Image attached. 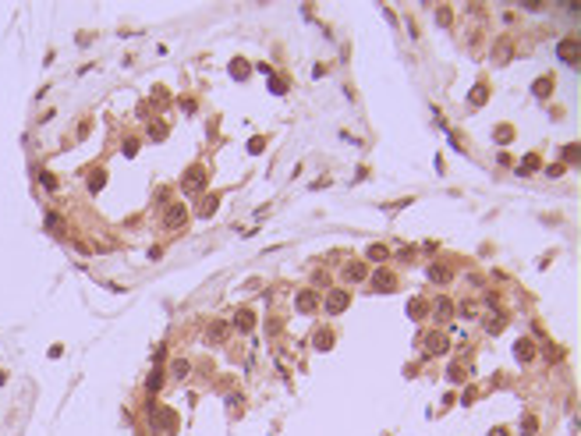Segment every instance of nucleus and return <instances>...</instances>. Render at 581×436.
Returning a JSON list of instances; mask_svg holds the SVG:
<instances>
[{"label": "nucleus", "mask_w": 581, "mask_h": 436, "mask_svg": "<svg viewBox=\"0 0 581 436\" xmlns=\"http://www.w3.org/2000/svg\"><path fill=\"white\" fill-rule=\"evenodd\" d=\"M408 312H411V319H422V315L429 312V305H425V302H418V298H415V302H408Z\"/></svg>", "instance_id": "a211bd4d"}, {"label": "nucleus", "mask_w": 581, "mask_h": 436, "mask_svg": "<svg viewBox=\"0 0 581 436\" xmlns=\"http://www.w3.org/2000/svg\"><path fill=\"white\" fill-rule=\"evenodd\" d=\"M188 372H191V365L185 362V358H181V362H174V380H185Z\"/></svg>", "instance_id": "4be33fe9"}, {"label": "nucleus", "mask_w": 581, "mask_h": 436, "mask_svg": "<svg viewBox=\"0 0 581 436\" xmlns=\"http://www.w3.org/2000/svg\"><path fill=\"white\" fill-rule=\"evenodd\" d=\"M429 355H443L446 348H450V337H443V334H429Z\"/></svg>", "instance_id": "9b49d317"}, {"label": "nucleus", "mask_w": 581, "mask_h": 436, "mask_svg": "<svg viewBox=\"0 0 581 436\" xmlns=\"http://www.w3.org/2000/svg\"><path fill=\"white\" fill-rule=\"evenodd\" d=\"M489 436H507V429H493V433H489Z\"/></svg>", "instance_id": "2f4dec72"}, {"label": "nucleus", "mask_w": 581, "mask_h": 436, "mask_svg": "<svg viewBox=\"0 0 581 436\" xmlns=\"http://www.w3.org/2000/svg\"><path fill=\"white\" fill-rule=\"evenodd\" d=\"M446 380H450V383H461V380H465V369H461V365H450V372H446Z\"/></svg>", "instance_id": "a878e982"}, {"label": "nucleus", "mask_w": 581, "mask_h": 436, "mask_svg": "<svg viewBox=\"0 0 581 436\" xmlns=\"http://www.w3.org/2000/svg\"><path fill=\"white\" fill-rule=\"evenodd\" d=\"M549 93H553V78L546 74V78H539V82H535V96H539V99H546Z\"/></svg>", "instance_id": "dca6fc26"}, {"label": "nucleus", "mask_w": 581, "mask_h": 436, "mask_svg": "<svg viewBox=\"0 0 581 436\" xmlns=\"http://www.w3.org/2000/svg\"><path fill=\"white\" fill-rule=\"evenodd\" d=\"M46 227H50L53 234H64V220H61V217H46Z\"/></svg>", "instance_id": "b1692460"}, {"label": "nucleus", "mask_w": 581, "mask_h": 436, "mask_svg": "<svg viewBox=\"0 0 581 436\" xmlns=\"http://www.w3.org/2000/svg\"><path fill=\"white\" fill-rule=\"evenodd\" d=\"M514 358H517V362H532V358H535V344L525 337V340H517L514 344Z\"/></svg>", "instance_id": "1a4fd4ad"}, {"label": "nucleus", "mask_w": 581, "mask_h": 436, "mask_svg": "<svg viewBox=\"0 0 581 436\" xmlns=\"http://www.w3.org/2000/svg\"><path fill=\"white\" fill-rule=\"evenodd\" d=\"M493 135H496V142H511V139H514V131H511V128H503V124H500Z\"/></svg>", "instance_id": "bb28decb"}, {"label": "nucleus", "mask_w": 581, "mask_h": 436, "mask_svg": "<svg viewBox=\"0 0 581 436\" xmlns=\"http://www.w3.org/2000/svg\"><path fill=\"white\" fill-rule=\"evenodd\" d=\"M503 326H507V315H503V312H493V319H486V330H489V334H500Z\"/></svg>", "instance_id": "4468645a"}, {"label": "nucleus", "mask_w": 581, "mask_h": 436, "mask_svg": "<svg viewBox=\"0 0 581 436\" xmlns=\"http://www.w3.org/2000/svg\"><path fill=\"white\" fill-rule=\"evenodd\" d=\"M294 305H298V312H312V309L319 305V294H316V291H302V294L294 298Z\"/></svg>", "instance_id": "6e6552de"}, {"label": "nucleus", "mask_w": 581, "mask_h": 436, "mask_svg": "<svg viewBox=\"0 0 581 436\" xmlns=\"http://www.w3.org/2000/svg\"><path fill=\"white\" fill-rule=\"evenodd\" d=\"M185 220H188V209H185V202H170V206H167V213H163V223H167V231L185 227Z\"/></svg>", "instance_id": "f257e3e1"}, {"label": "nucleus", "mask_w": 581, "mask_h": 436, "mask_svg": "<svg viewBox=\"0 0 581 436\" xmlns=\"http://www.w3.org/2000/svg\"><path fill=\"white\" fill-rule=\"evenodd\" d=\"M89 188H93V192L103 188V170H93V177H89Z\"/></svg>", "instance_id": "cd10ccee"}, {"label": "nucleus", "mask_w": 581, "mask_h": 436, "mask_svg": "<svg viewBox=\"0 0 581 436\" xmlns=\"http://www.w3.org/2000/svg\"><path fill=\"white\" fill-rule=\"evenodd\" d=\"M234 326L241 330V334L256 330V312H252V309H237V315H234Z\"/></svg>", "instance_id": "423d86ee"}, {"label": "nucleus", "mask_w": 581, "mask_h": 436, "mask_svg": "<svg viewBox=\"0 0 581 436\" xmlns=\"http://www.w3.org/2000/svg\"><path fill=\"white\" fill-rule=\"evenodd\" d=\"M348 302H351L348 291H330V298H326V309L337 315V312H344V309H348Z\"/></svg>", "instance_id": "0eeeda50"}, {"label": "nucleus", "mask_w": 581, "mask_h": 436, "mask_svg": "<svg viewBox=\"0 0 581 436\" xmlns=\"http://www.w3.org/2000/svg\"><path fill=\"white\" fill-rule=\"evenodd\" d=\"M486 99H489V93H486V85H479V89H475V93H471V103H475V107H482Z\"/></svg>", "instance_id": "5701e85b"}, {"label": "nucleus", "mask_w": 581, "mask_h": 436, "mask_svg": "<svg viewBox=\"0 0 581 436\" xmlns=\"http://www.w3.org/2000/svg\"><path fill=\"white\" fill-rule=\"evenodd\" d=\"M231 74H234V78H245L248 68H245V64H234V68H231Z\"/></svg>", "instance_id": "c756f323"}, {"label": "nucleus", "mask_w": 581, "mask_h": 436, "mask_svg": "<svg viewBox=\"0 0 581 436\" xmlns=\"http://www.w3.org/2000/svg\"><path fill=\"white\" fill-rule=\"evenodd\" d=\"M433 309H436V319H450V315H454V302H450V298H440Z\"/></svg>", "instance_id": "ddd939ff"}, {"label": "nucleus", "mask_w": 581, "mask_h": 436, "mask_svg": "<svg viewBox=\"0 0 581 436\" xmlns=\"http://www.w3.org/2000/svg\"><path fill=\"white\" fill-rule=\"evenodd\" d=\"M535 433H539V418L525 415V418H521V436H535Z\"/></svg>", "instance_id": "2eb2a0df"}, {"label": "nucleus", "mask_w": 581, "mask_h": 436, "mask_svg": "<svg viewBox=\"0 0 581 436\" xmlns=\"http://www.w3.org/2000/svg\"><path fill=\"white\" fill-rule=\"evenodd\" d=\"M39 174H43V185H46V188H57V177H50L46 170H39Z\"/></svg>", "instance_id": "7c9ffc66"}, {"label": "nucleus", "mask_w": 581, "mask_h": 436, "mask_svg": "<svg viewBox=\"0 0 581 436\" xmlns=\"http://www.w3.org/2000/svg\"><path fill=\"white\" fill-rule=\"evenodd\" d=\"M216 202H220V199H216V195H209V199H206V202H202V209H199V213H202V217H209V213H213V209H216Z\"/></svg>", "instance_id": "393cba45"}, {"label": "nucleus", "mask_w": 581, "mask_h": 436, "mask_svg": "<svg viewBox=\"0 0 581 436\" xmlns=\"http://www.w3.org/2000/svg\"><path fill=\"white\" fill-rule=\"evenodd\" d=\"M557 53H560V61H567V64H578V39L574 36H567L557 47Z\"/></svg>", "instance_id": "7ed1b4c3"}, {"label": "nucleus", "mask_w": 581, "mask_h": 436, "mask_svg": "<svg viewBox=\"0 0 581 436\" xmlns=\"http://www.w3.org/2000/svg\"><path fill=\"white\" fill-rule=\"evenodd\" d=\"M163 387V372H153L149 376V390H160Z\"/></svg>", "instance_id": "c85d7f7f"}, {"label": "nucleus", "mask_w": 581, "mask_h": 436, "mask_svg": "<svg viewBox=\"0 0 581 436\" xmlns=\"http://www.w3.org/2000/svg\"><path fill=\"white\" fill-rule=\"evenodd\" d=\"M386 255H390V248H386V245H372V248H369V259H372V263H383Z\"/></svg>", "instance_id": "6ab92c4d"}, {"label": "nucleus", "mask_w": 581, "mask_h": 436, "mask_svg": "<svg viewBox=\"0 0 581 436\" xmlns=\"http://www.w3.org/2000/svg\"><path fill=\"white\" fill-rule=\"evenodd\" d=\"M156 426H160L163 433H174V429H177V415L167 412V408H160V412H156Z\"/></svg>", "instance_id": "9d476101"}, {"label": "nucleus", "mask_w": 581, "mask_h": 436, "mask_svg": "<svg viewBox=\"0 0 581 436\" xmlns=\"http://www.w3.org/2000/svg\"><path fill=\"white\" fill-rule=\"evenodd\" d=\"M209 340H227V323H213L209 326Z\"/></svg>", "instance_id": "aec40b11"}, {"label": "nucleus", "mask_w": 581, "mask_h": 436, "mask_svg": "<svg viewBox=\"0 0 581 436\" xmlns=\"http://www.w3.org/2000/svg\"><path fill=\"white\" fill-rule=\"evenodd\" d=\"M206 188V170L202 167H191L185 174V192H202Z\"/></svg>", "instance_id": "f03ea898"}, {"label": "nucleus", "mask_w": 581, "mask_h": 436, "mask_svg": "<svg viewBox=\"0 0 581 436\" xmlns=\"http://www.w3.org/2000/svg\"><path fill=\"white\" fill-rule=\"evenodd\" d=\"M542 167V160L539 156H535V153H528L525 160H521V167H517V174H535V170H539Z\"/></svg>", "instance_id": "f8f14e48"}, {"label": "nucleus", "mask_w": 581, "mask_h": 436, "mask_svg": "<svg viewBox=\"0 0 581 436\" xmlns=\"http://www.w3.org/2000/svg\"><path fill=\"white\" fill-rule=\"evenodd\" d=\"M372 284H376L379 291H394V288H397V277L390 273V269H376V273H372Z\"/></svg>", "instance_id": "39448f33"}, {"label": "nucleus", "mask_w": 581, "mask_h": 436, "mask_svg": "<svg viewBox=\"0 0 581 436\" xmlns=\"http://www.w3.org/2000/svg\"><path fill=\"white\" fill-rule=\"evenodd\" d=\"M330 344H333V334H330V330H319V334H316V348H330Z\"/></svg>", "instance_id": "412c9836"}, {"label": "nucleus", "mask_w": 581, "mask_h": 436, "mask_svg": "<svg viewBox=\"0 0 581 436\" xmlns=\"http://www.w3.org/2000/svg\"><path fill=\"white\" fill-rule=\"evenodd\" d=\"M344 273H348V280H365V263H351Z\"/></svg>", "instance_id": "f3484780"}, {"label": "nucleus", "mask_w": 581, "mask_h": 436, "mask_svg": "<svg viewBox=\"0 0 581 436\" xmlns=\"http://www.w3.org/2000/svg\"><path fill=\"white\" fill-rule=\"evenodd\" d=\"M450 277H454V269L446 263H433V266H429V280H433V284H450Z\"/></svg>", "instance_id": "20e7f679"}]
</instances>
